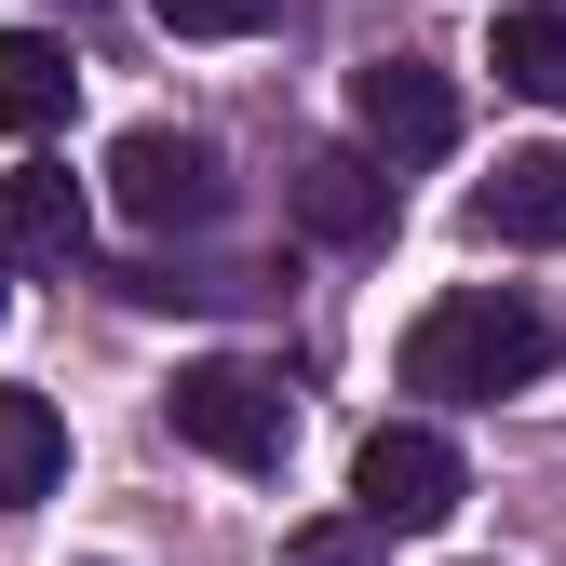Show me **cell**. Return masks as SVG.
Returning a JSON list of instances; mask_svg holds the SVG:
<instances>
[{"instance_id": "6", "label": "cell", "mask_w": 566, "mask_h": 566, "mask_svg": "<svg viewBox=\"0 0 566 566\" xmlns=\"http://www.w3.org/2000/svg\"><path fill=\"white\" fill-rule=\"evenodd\" d=\"M82 176H67V163H14V176H0V270H67V256H82Z\"/></svg>"}, {"instance_id": "10", "label": "cell", "mask_w": 566, "mask_h": 566, "mask_svg": "<svg viewBox=\"0 0 566 566\" xmlns=\"http://www.w3.org/2000/svg\"><path fill=\"white\" fill-rule=\"evenodd\" d=\"M54 485H67V418L41 391H0V513L54 500Z\"/></svg>"}, {"instance_id": "8", "label": "cell", "mask_w": 566, "mask_h": 566, "mask_svg": "<svg viewBox=\"0 0 566 566\" xmlns=\"http://www.w3.org/2000/svg\"><path fill=\"white\" fill-rule=\"evenodd\" d=\"M472 230L485 243H566V149H513L472 189Z\"/></svg>"}, {"instance_id": "4", "label": "cell", "mask_w": 566, "mask_h": 566, "mask_svg": "<svg viewBox=\"0 0 566 566\" xmlns=\"http://www.w3.org/2000/svg\"><path fill=\"white\" fill-rule=\"evenodd\" d=\"M108 202L135 230H217L230 217V163L202 149V135H176V122H135L108 149Z\"/></svg>"}, {"instance_id": "2", "label": "cell", "mask_w": 566, "mask_h": 566, "mask_svg": "<svg viewBox=\"0 0 566 566\" xmlns=\"http://www.w3.org/2000/svg\"><path fill=\"white\" fill-rule=\"evenodd\" d=\"M163 418H176V446L230 459V472H283V446H297V391H283L270 365H243V350H217V365H176Z\"/></svg>"}, {"instance_id": "14", "label": "cell", "mask_w": 566, "mask_h": 566, "mask_svg": "<svg viewBox=\"0 0 566 566\" xmlns=\"http://www.w3.org/2000/svg\"><path fill=\"white\" fill-rule=\"evenodd\" d=\"M54 14H95V0H54Z\"/></svg>"}, {"instance_id": "3", "label": "cell", "mask_w": 566, "mask_h": 566, "mask_svg": "<svg viewBox=\"0 0 566 566\" xmlns=\"http://www.w3.org/2000/svg\"><path fill=\"white\" fill-rule=\"evenodd\" d=\"M459 500H472V459L432 432V418H391V432L350 446V526L365 539H432Z\"/></svg>"}, {"instance_id": "9", "label": "cell", "mask_w": 566, "mask_h": 566, "mask_svg": "<svg viewBox=\"0 0 566 566\" xmlns=\"http://www.w3.org/2000/svg\"><path fill=\"white\" fill-rule=\"evenodd\" d=\"M67 95H82L67 41H54V28H0V135H54Z\"/></svg>"}, {"instance_id": "11", "label": "cell", "mask_w": 566, "mask_h": 566, "mask_svg": "<svg viewBox=\"0 0 566 566\" xmlns=\"http://www.w3.org/2000/svg\"><path fill=\"white\" fill-rule=\"evenodd\" d=\"M485 67H500L526 108H566V14H553V0H539V14H500V28H485Z\"/></svg>"}, {"instance_id": "7", "label": "cell", "mask_w": 566, "mask_h": 566, "mask_svg": "<svg viewBox=\"0 0 566 566\" xmlns=\"http://www.w3.org/2000/svg\"><path fill=\"white\" fill-rule=\"evenodd\" d=\"M391 202H405V176L365 163V149H311V163H297V230H311V243H378Z\"/></svg>"}, {"instance_id": "16", "label": "cell", "mask_w": 566, "mask_h": 566, "mask_svg": "<svg viewBox=\"0 0 566 566\" xmlns=\"http://www.w3.org/2000/svg\"><path fill=\"white\" fill-rule=\"evenodd\" d=\"M553 14H566V0H553Z\"/></svg>"}, {"instance_id": "1", "label": "cell", "mask_w": 566, "mask_h": 566, "mask_svg": "<svg viewBox=\"0 0 566 566\" xmlns=\"http://www.w3.org/2000/svg\"><path fill=\"white\" fill-rule=\"evenodd\" d=\"M553 378V324L539 297H500V283H459L405 324V391L432 405H500V391H539Z\"/></svg>"}, {"instance_id": "5", "label": "cell", "mask_w": 566, "mask_h": 566, "mask_svg": "<svg viewBox=\"0 0 566 566\" xmlns=\"http://www.w3.org/2000/svg\"><path fill=\"white\" fill-rule=\"evenodd\" d=\"M350 135H365V163H446L459 149V82L446 67H418V54H365L350 67Z\"/></svg>"}, {"instance_id": "13", "label": "cell", "mask_w": 566, "mask_h": 566, "mask_svg": "<svg viewBox=\"0 0 566 566\" xmlns=\"http://www.w3.org/2000/svg\"><path fill=\"white\" fill-rule=\"evenodd\" d=\"M365 553H378V539L350 526V513H337V526H297V539H283V566H365Z\"/></svg>"}, {"instance_id": "12", "label": "cell", "mask_w": 566, "mask_h": 566, "mask_svg": "<svg viewBox=\"0 0 566 566\" xmlns=\"http://www.w3.org/2000/svg\"><path fill=\"white\" fill-rule=\"evenodd\" d=\"M149 14H163L176 41H256V28L283 14V0H149Z\"/></svg>"}, {"instance_id": "15", "label": "cell", "mask_w": 566, "mask_h": 566, "mask_svg": "<svg viewBox=\"0 0 566 566\" xmlns=\"http://www.w3.org/2000/svg\"><path fill=\"white\" fill-rule=\"evenodd\" d=\"M0 311H14V270H0Z\"/></svg>"}]
</instances>
